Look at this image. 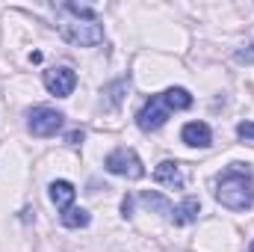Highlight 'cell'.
Here are the masks:
<instances>
[{
	"label": "cell",
	"instance_id": "obj_1",
	"mask_svg": "<svg viewBox=\"0 0 254 252\" xmlns=\"http://www.w3.org/2000/svg\"><path fill=\"white\" fill-rule=\"evenodd\" d=\"M216 202L228 211H246L254 205V175L249 163H231L222 175H216Z\"/></svg>",
	"mask_w": 254,
	"mask_h": 252
},
{
	"label": "cell",
	"instance_id": "obj_2",
	"mask_svg": "<svg viewBox=\"0 0 254 252\" xmlns=\"http://www.w3.org/2000/svg\"><path fill=\"white\" fill-rule=\"evenodd\" d=\"M104 166H107V172H113V175H122V178H130V181H139L142 175H145V166H142V160H139V154L133 151V148H116V151H110L107 157H104Z\"/></svg>",
	"mask_w": 254,
	"mask_h": 252
},
{
	"label": "cell",
	"instance_id": "obj_3",
	"mask_svg": "<svg viewBox=\"0 0 254 252\" xmlns=\"http://www.w3.org/2000/svg\"><path fill=\"white\" fill-rule=\"evenodd\" d=\"M60 33H63L65 42L80 45V48H95V45L104 42V27H101L98 21H83V24L74 21V24H63Z\"/></svg>",
	"mask_w": 254,
	"mask_h": 252
},
{
	"label": "cell",
	"instance_id": "obj_4",
	"mask_svg": "<svg viewBox=\"0 0 254 252\" xmlns=\"http://www.w3.org/2000/svg\"><path fill=\"white\" fill-rule=\"evenodd\" d=\"M63 122L65 116L60 110H54V107H33L27 113V127L36 136H54L57 130H63Z\"/></svg>",
	"mask_w": 254,
	"mask_h": 252
},
{
	"label": "cell",
	"instance_id": "obj_5",
	"mask_svg": "<svg viewBox=\"0 0 254 252\" xmlns=\"http://www.w3.org/2000/svg\"><path fill=\"white\" fill-rule=\"evenodd\" d=\"M169 107H166V101H163V95H151L148 101H145V107L136 113V125L142 127V130H160V127L169 122Z\"/></svg>",
	"mask_w": 254,
	"mask_h": 252
},
{
	"label": "cell",
	"instance_id": "obj_6",
	"mask_svg": "<svg viewBox=\"0 0 254 252\" xmlns=\"http://www.w3.org/2000/svg\"><path fill=\"white\" fill-rule=\"evenodd\" d=\"M42 80H45V89H48L51 95H57V98H68V95L74 92V86H77V74H74L68 65L48 68Z\"/></svg>",
	"mask_w": 254,
	"mask_h": 252
},
{
	"label": "cell",
	"instance_id": "obj_7",
	"mask_svg": "<svg viewBox=\"0 0 254 252\" xmlns=\"http://www.w3.org/2000/svg\"><path fill=\"white\" fill-rule=\"evenodd\" d=\"M181 139L192 148H210L213 145V130L204 122H187L184 130H181Z\"/></svg>",
	"mask_w": 254,
	"mask_h": 252
},
{
	"label": "cell",
	"instance_id": "obj_8",
	"mask_svg": "<svg viewBox=\"0 0 254 252\" xmlns=\"http://www.w3.org/2000/svg\"><path fill=\"white\" fill-rule=\"evenodd\" d=\"M198 214H201V202H198L195 196H187L181 205L172 208V223H175V226H190V223L198 220Z\"/></svg>",
	"mask_w": 254,
	"mask_h": 252
},
{
	"label": "cell",
	"instance_id": "obj_9",
	"mask_svg": "<svg viewBox=\"0 0 254 252\" xmlns=\"http://www.w3.org/2000/svg\"><path fill=\"white\" fill-rule=\"evenodd\" d=\"M154 181L163 184V187H184V172L175 160H163L157 169H154Z\"/></svg>",
	"mask_w": 254,
	"mask_h": 252
},
{
	"label": "cell",
	"instance_id": "obj_10",
	"mask_svg": "<svg viewBox=\"0 0 254 252\" xmlns=\"http://www.w3.org/2000/svg\"><path fill=\"white\" fill-rule=\"evenodd\" d=\"M74 196H77V190H74L71 181H63V178H60V181L51 184V199H54V205H57L60 211H68V208H71Z\"/></svg>",
	"mask_w": 254,
	"mask_h": 252
},
{
	"label": "cell",
	"instance_id": "obj_11",
	"mask_svg": "<svg viewBox=\"0 0 254 252\" xmlns=\"http://www.w3.org/2000/svg\"><path fill=\"white\" fill-rule=\"evenodd\" d=\"M163 101H166L169 110H187V107H192V95L184 89V86L166 89V92H163Z\"/></svg>",
	"mask_w": 254,
	"mask_h": 252
},
{
	"label": "cell",
	"instance_id": "obj_12",
	"mask_svg": "<svg viewBox=\"0 0 254 252\" xmlns=\"http://www.w3.org/2000/svg\"><path fill=\"white\" fill-rule=\"evenodd\" d=\"M60 220H63L65 229H86V226L92 223V217H89L86 208H68V211H63Z\"/></svg>",
	"mask_w": 254,
	"mask_h": 252
},
{
	"label": "cell",
	"instance_id": "obj_13",
	"mask_svg": "<svg viewBox=\"0 0 254 252\" xmlns=\"http://www.w3.org/2000/svg\"><path fill=\"white\" fill-rule=\"evenodd\" d=\"M142 205H148V208H154V211H160V214H172V205H169L160 193H142Z\"/></svg>",
	"mask_w": 254,
	"mask_h": 252
},
{
	"label": "cell",
	"instance_id": "obj_14",
	"mask_svg": "<svg viewBox=\"0 0 254 252\" xmlns=\"http://www.w3.org/2000/svg\"><path fill=\"white\" fill-rule=\"evenodd\" d=\"M65 9H68L71 15H77V18H86V21H95V12H92L89 6H77V3H65Z\"/></svg>",
	"mask_w": 254,
	"mask_h": 252
},
{
	"label": "cell",
	"instance_id": "obj_15",
	"mask_svg": "<svg viewBox=\"0 0 254 252\" xmlns=\"http://www.w3.org/2000/svg\"><path fill=\"white\" fill-rule=\"evenodd\" d=\"M234 60H237V63L252 65V63H254V45H246V48H240V51L234 54Z\"/></svg>",
	"mask_w": 254,
	"mask_h": 252
},
{
	"label": "cell",
	"instance_id": "obj_16",
	"mask_svg": "<svg viewBox=\"0 0 254 252\" xmlns=\"http://www.w3.org/2000/svg\"><path fill=\"white\" fill-rule=\"evenodd\" d=\"M122 89H127V80H119V83H113V86L107 89V95H113V98H110V104H113V107H116V104H122V95H119Z\"/></svg>",
	"mask_w": 254,
	"mask_h": 252
},
{
	"label": "cell",
	"instance_id": "obj_17",
	"mask_svg": "<svg viewBox=\"0 0 254 252\" xmlns=\"http://www.w3.org/2000/svg\"><path fill=\"white\" fill-rule=\"evenodd\" d=\"M237 136H243V139H254V122H240V125H237Z\"/></svg>",
	"mask_w": 254,
	"mask_h": 252
},
{
	"label": "cell",
	"instance_id": "obj_18",
	"mask_svg": "<svg viewBox=\"0 0 254 252\" xmlns=\"http://www.w3.org/2000/svg\"><path fill=\"white\" fill-rule=\"evenodd\" d=\"M65 142H71V145H77V142H83V130H71V133L65 136Z\"/></svg>",
	"mask_w": 254,
	"mask_h": 252
},
{
	"label": "cell",
	"instance_id": "obj_19",
	"mask_svg": "<svg viewBox=\"0 0 254 252\" xmlns=\"http://www.w3.org/2000/svg\"><path fill=\"white\" fill-rule=\"evenodd\" d=\"M122 214H125V217L133 214V199H130V196H125V202H122Z\"/></svg>",
	"mask_w": 254,
	"mask_h": 252
},
{
	"label": "cell",
	"instance_id": "obj_20",
	"mask_svg": "<svg viewBox=\"0 0 254 252\" xmlns=\"http://www.w3.org/2000/svg\"><path fill=\"white\" fill-rule=\"evenodd\" d=\"M249 252H254V244H252V247H249Z\"/></svg>",
	"mask_w": 254,
	"mask_h": 252
}]
</instances>
